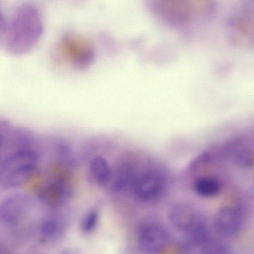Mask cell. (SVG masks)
<instances>
[{"instance_id": "3957f363", "label": "cell", "mask_w": 254, "mask_h": 254, "mask_svg": "<svg viewBox=\"0 0 254 254\" xmlns=\"http://www.w3.org/2000/svg\"><path fill=\"white\" fill-rule=\"evenodd\" d=\"M171 240V237L168 230L158 222H146L138 229V247L144 253H158L166 247Z\"/></svg>"}, {"instance_id": "ba28073f", "label": "cell", "mask_w": 254, "mask_h": 254, "mask_svg": "<svg viewBox=\"0 0 254 254\" xmlns=\"http://www.w3.org/2000/svg\"><path fill=\"white\" fill-rule=\"evenodd\" d=\"M25 146L16 150L4 159L1 165V176L17 167L35 164L38 159L36 153L32 149Z\"/></svg>"}, {"instance_id": "30bf717a", "label": "cell", "mask_w": 254, "mask_h": 254, "mask_svg": "<svg viewBox=\"0 0 254 254\" xmlns=\"http://www.w3.org/2000/svg\"><path fill=\"white\" fill-rule=\"evenodd\" d=\"M36 170L35 164L17 167L1 176L2 184L8 188L19 187L34 175Z\"/></svg>"}, {"instance_id": "8992f818", "label": "cell", "mask_w": 254, "mask_h": 254, "mask_svg": "<svg viewBox=\"0 0 254 254\" xmlns=\"http://www.w3.org/2000/svg\"><path fill=\"white\" fill-rule=\"evenodd\" d=\"M30 204V199L25 194L7 196L0 203V221L8 224L16 222L26 213Z\"/></svg>"}, {"instance_id": "5bb4252c", "label": "cell", "mask_w": 254, "mask_h": 254, "mask_svg": "<svg viewBox=\"0 0 254 254\" xmlns=\"http://www.w3.org/2000/svg\"><path fill=\"white\" fill-rule=\"evenodd\" d=\"M249 17L243 16L235 21L232 26L233 32L240 39H250L253 35V24Z\"/></svg>"}, {"instance_id": "4fadbf2b", "label": "cell", "mask_w": 254, "mask_h": 254, "mask_svg": "<svg viewBox=\"0 0 254 254\" xmlns=\"http://www.w3.org/2000/svg\"><path fill=\"white\" fill-rule=\"evenodd\" d=\"M90 170L95 180L102 184L106 183L111 175L110 166L107 160L102 157H96L91 161Z\"/></svg>"}, {"instance_id": "6da1fadb", "label": "cell", "mask_w": 254, "mask_h": 254, "mask_svg": "<svg viewBox=\"0 0 254 254\" xmlns=\"http://www.w3.org/2000/svg\"><path fill=\"white\" fill-rule=\"evenodd\" d=\"M158 7L167 19L177 22H188L207 13L212 0H156Z\"/></svg>"}, {"instance_id": "8fae6325", "label": "cell", "mask_w": 254, "mask_h": 254, "mask_svg": "<svg viewBox=\"0 0 254 254\" xmlns=\"http://www.w3.org/2000/svg\"><path fill=\"white\" fill-rule=\"evenodd\" d=\"M222 184L217 177L204 176L197 178L193 184L196 193L203 197H212L219 194L222 190Z\"/></svg>"}, {"instance_id": "5b68a950", "label": "cell", "mask_w": 254, "mask_h": 254, "mask_svg": "<svg viewBox=\"0 0 254 254\" xmlns=\"http://www.w3.org/2000/svg\"><path fill=\"white\" fill-rule=\"evenodd\" d=\"M61 47L65 55L76 63H86L93 55V48L89 41L75 33H67L64 36Z\"/></svg>"}, {"instance_id": "52a82bcc", "label": "cell", "mask_w": 254, "mask_h": 254, "mask_svg": "<svg viewBox=\"0 0 254 254\" xmlns=\"http://www.w3.org/2000/svg\"><path fill=\"white\" fill-rule=\"evenodd\" d=\"M201 218L196 210L185 203L174 205L169 212V219L172 225L183 233L190 229Z\"/></svg>"}, {"instance_id": "277c9868", "label": "cell", "mask_w": 254, "mask_h": 254, "mask_svg": "<svg viewBox=\"0 0 254 254\" xmlns=\"http://www.w3.org/2000/svg\"><path fill=\"white\" fill-rule=\"evenodd\" d=\"M244 218L241 208L232 205L223 206L217 210L214 216V229L223 237L232 238L241 231Z\"/></svg>"}, {"instance_id": "7c38bea8", "label": "cell", "mask_w": 254, "mask_h": 254, "mask_svg": "<svg viewBox=\"0 0 254 254\" xmlns=\"http://www.w3.org/2000/svg\"><path fill=\"white\" fill-rule=\"evenodd\" d=\"M135 176L134 168L131 164L122 163L117 172L114 184L115 189L121 190L131 186Z\"/></svg>"}, {"instance_id": "9c48e42d", "label": "cell", "mask_w": 254, "mask_h": 254, "mask_svg": "<svg viewBox=\"0 0 254 254\" xmlns=\"http://www.w3.org/2000/svg\"><path fill=\"white\" fill-rule=\"evenodd\" d=\"M226 150L228 155L236 163L245 167H250L253 164L252 150L244 140L231 142L227 146Z\"/></svg>"}, {"instance_id": "7a4b0ae2", "label": "cell", "mask_w": 254, "mask_h": 254, "mask_svg": "<svg viewBox=\"0 0 254 254\" xmlns=\"http://www.w3.org/2000/svg\"><path fill=\"white\" fill-rule=\"evenodd\" d=\"M167 184L166 174L161 167L153 166L139 176H136L131 186L134 197L147 202L158 198L164 190Z\"/></svg>"}, {"instance_id": "9a60e30c", "label": "cell", "mask_w": 254, "mask_h": 254, "mask_svg": "<svg viewBox=\"0 0 254 254\" xmlns=\"http://www.w3.org/2000/svg\"><path fill=\"white\" fill-rule=\"evenodd\" d=\"M99 218L97 210H91L87 212L81 220L80 227L82 232L85 234L92 232L97 226Z\"/></svg>"}, {"instance_id": "e0dca14e", "label": "cell", "mask_w": 254, "mask_h": 254, "mask_svg": "<svg viewBox=\"0 0 254 254\" xmlns=\"http://www.w3.org/2000/svg\"><path fill=\"white\" fill-rule=\"evenodd\" d=\"M41 230L42 233L47 237L53 236L59 230V225L58 223L54 220H47L42 224Z\"/></svg>"}, {"instance_id": "2e32d148", "label": "cell", "mask_w": 254, "mask_h": 254, "mask_svg": "<svg viewBox=\"0 0 254 254\" xmlns=\"http://www.w3.org/2000/svg\"><path fill=\"white\" fill-rule=\"evenodd\" d=\"M64 193V188L61 185H53L45 190L43 195L49 203L57 204L62 200Z\"/></svg>"}]
</instances>
